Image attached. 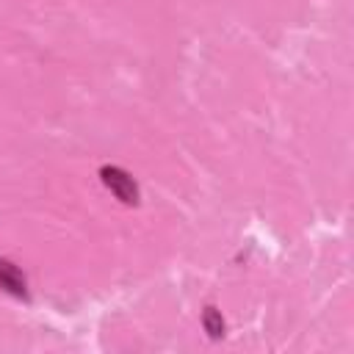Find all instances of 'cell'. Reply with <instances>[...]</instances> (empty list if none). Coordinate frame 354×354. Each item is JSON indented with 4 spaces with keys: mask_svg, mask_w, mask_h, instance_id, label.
Wrapping results in <instances>:
<instances>
[{
    "mask_svg": "<svg viewBox=\"0 0 354 354\" xmlns=\"http://www.w3.org/2000/svg\"><path fill=\"white\" fill-rule=\"evenodd\" d=\"M0 290H6V293L14 296V299H22V301L30 299L25 274H22L11 260H6V257H0Z\"/></svg>",
    "mask_w": 354,
    "mask_h": 354,
    "instance_id": "cell-2",
    "label": "cell"
},
{
    "mask_svg": "<svg viewBox=\"0 0 354 354\" xmlns=\"http://www.w3.org/2000/svg\"><path fill=\"white\" fill-rule=\"evenodd\" d=\"M202 329L207 332V337H210V340L224 337V332H227V321H224V315H221V310H218V307L207 304V307L202 310Z\"/></svg>",
    "mask_w": 354,
    "mask_h": 354,
    "instance_id": "cell-3",
    "label": "cell"
},
{
    "mask_svg": "<svg viewBox=\"0 0 354 354\" xmlns=\"http://www.w3.org/2000/svg\"><path fill=\"white\" fill-rule=\"evenodd\" d=\"M100 183L127 207H136L141 202V191H138L136 177L130 171H124L122 166H113V163L100 166Z\"/></svg>",
    "mask_w": 354,
    "mask_h": 354,
    "instance_id": "cell-1",
    "label": "cell"
}]
</instances>
